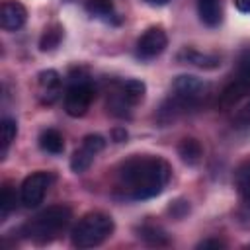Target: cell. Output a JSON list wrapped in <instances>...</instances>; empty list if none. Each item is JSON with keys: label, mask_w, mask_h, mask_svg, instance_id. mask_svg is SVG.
Here are the masks:
<instances>
[{"label": "cell", "mask_w": 250, "mask_h": 250, "mask_svg": "<svg viewBox=\"0 0 250 250\" xmlns=\"http://www.w3.org/2000/svg\"><path fill=\"white\" fill-rule=\"evenodd\" d=\"M145 92H146V86L141 80L131 78V80L119 82L117 88L107 98L109 113L115 115V117H129L131 115V107H135L137 104L143 102Z\"/></svg>", "instance_id": "obj_6"}, {"label": "cell", "mask_w": 250, "mask_h": 250, "mask_svg": "<svg viewBox=\"0 0 250 250\" xmlns=\"http://www.w3.org/2000/svg\"><path fill=\"white\" fill-rule=\"evenodd\" d=\"M248 94H250V82H246L238 76H232V80L221 90L217 104L221 109H230V107L238 105Z\"/></svg>", "instance_id": "obj_11"}, {"label": "cell", "mask_w": 250, "mask_h": 250, "mask_svg": "<svg viewBox=\"0 0 250 250\" xmlns=\"http://www.w3.org/2000/svg\"><path fill=\"white\" fill-rule=\"evenodd\" d=\"M168 45V37L162 27H148L137 41V57L143 61L156 59L158 55L164 53Z\"/></svg>", "instance_id": "obj_9"}, {"label": "cell", "mask_w": 250, "mask_h": 250, "mask_svg": "<svg viewBox=\"0 0 250 250\" xmlns=\"http://www.w3.org/2000/svg\"><path fill=\"white\" fill-rule=\"evenodd\" d=\"M111 139H113L115 143H123V141L127 139V131H125L123 127H115V129L111 131Z\"/></svg>", "instance_id": "obj_27"}, {"label": "cell", "mask_w": 250, "mask_h": 250, "mask_svg": "<svg viewBox=\"0 0 250 250\" xmlns=\"http://www.w3.org/2000/svg\"><path fill=\"white\" fill-rule=\"evenodd\" d=\"M180 62L184 64H191V66H197V68H205V70H211V68H217L221 64V59L217 55H211V53H201L197 49H191V47H184L178 57H176Z\"/></svg>", "instance_id": "obj_13"}, {"label": "cell", "mask_w": 250, "mask_h": 250, "mask_svg": "<svg viewBox=\"0 0 250 250\" xmlns=\"http://www.w3.org/2000/svg\"><path fill=\"white\" fill-rule=\"evenodd\" d=\"M168 211H170L176 219H182V217L189 211V205H188V201H182V199H180V201H174V203L170 205V209H168Z\"/></svg>", "instance_id": "obj_25"}, {"label": "cell", "mask_w": 250, "mask_h": 250, "mask_svg": "<svg viewBox=\"0 0 250 250\" xmlns=\"http://www.w3.org/2000/svg\"><path fill=\"white\" fill-rule=\"evenodd\" d=\"M18 135V123L12 119V117H4L0 121V141H2V148H0V158L6 156L12 141L16 139Z\"/></svg>", "instance_id": "obj_20"}, {"label": "cell", "mask_w": 250, "mask_h": 250, "mask_svg": "<svg viewBox=\"0 0 250 250\" xmlns=\"http://www.w3.org/2000/svg\"><path fill=\"white\" fill-rule=\"evenodd\" d=\"M197 248H203V250H205V248H225V242L219 240V238H207V240L199 242Z\"/></svg>", "instance_id": "obj_26"}, {"label": "cell", "mask_w": 250, "mask_h": 250, "mask_svg": "<svg viewBox=\"0 0 250 250\" xmlns=\"http://www.w3.org/2000/svg\"><path fill=\"white\" fill-rule=\"evenodd\" d=\"M27 20V10L23 8V4L16 2V0H6L0 6V25L6 31H16L20 29Z\"/></svg>", "instance_id": "obj_12"}, {"label": "cell", "mask_w": 250, "mask_h": 250, "mask_svg": "<svg viewBox=\"0 0 250 250\" xmlns=\"http://www.w3.org/2000/svg\"><path fill=\"white\" fill-rule=\"evenodd\" d=\"M94 100V84L90 76L82 70H74L68 76V84L64 90V111L70 117H82Z\"/></svg>", "instance_id": "obj_5"}, {"label": "cell", "mask_w": 250, "mask_h": 250, "mask_svg": "<svg viewBox=\"0 0 250 250\" xmlns=\"http://www.w3.org/2000/svg\"><path fill=\"white\" fill-rule=\"evenodd\" d=\"M39 146H41L45 152L61 154V152L64 150L62 135H61L57 129H45V131L39 135Z\"/></svg>", "instance_id": "obj_17"}, {"label": "cell", "mask_w": 250, "mask_h": 250, "mask_svg": "<svg viewBox=\"0 0 250 250\" xmlns=\"http://www.w3.org/2000/svg\"><path fill=\"white\" fill-rule=\"evenodd\" d=\"M86 10H88L94 18L104 20V21H107V23H119V21H121V18H119V14L115 12L111 0H88V2H86Z\"/></svg>", "instance_id": "obj_15"}, {"label": "cell", "mask_w": 250, "mask_h": 250, "mask_svg": "<svg viewBox=\"0 0 250 250\" xmlns=\"http://www.w3.org/2000/svg\"><path fill=\"white\" fill-rule=\"evenodd\" d=\"M232 125L234 127H250V98L236 109V113L232 115Z\"/></svg>", "instance_id": "obj_24"}, {"label": "cell", "mask_w": 250, "mask_h": 250, "mask_svg": "<svg viewBox=\"0 0 250 250\" xmlns=\"http://www.w3.org/2000/svg\"><path fill=\"white\" fill-rule=\"evenodd\" d=\"M139 238H143L146 244L150 246H166L170 244V238L168 234L160 229V227H154V225H145L139 229Z\"/></svg>", "instance_id": "obj_18"}, {"label": "cell", "mask_w": 250, "mask_h": 250, "mask_svg": "<svg viewBox=\"0 0 250 250\" xmlns=\"http://www.w3.org/2000/svg\"><path fill=\"white\" fill-rule=\"evenodd\" d=\"M104 146H105V139L102 135H86L82 139L80 148H76L72 152V156H70V168H72V172H76V174L86 172L90 168V164L94 162L96 154L104 150Z\"/></svg>", "instance_id": "obj_8"}, {"label": "cell", "mask_w": 250, "mask_h": 250, "mask_svg": "<svg viewBox=\"0 0 250 250\" xmlns=\"http://www.w3.org/2000/svg\"><path fill=\"white\" fill-rule=\"evenodd\" d=\"M62 94V78L57 70L47 68L37 74V96L45 105H53Z\"/></svg>", "instance_id": "obj_10"}, {"label": "cell", "mask_w": 250, "mask_h": 250, "mask_svg": "<svg viewBox=\"0 0 250 250\" xmlns=\"http://www.w3.org/2000/svg\"><path fill=\"white\" fill-rule=\"evenodd\" d=\"M197 14L207 27H217L223 21L221 0H197Z\"/></svg>", "instance_id": "obj_14"}, {"label": "cell", "mask_w": 250, "mask_h": 250, "mask_svg": "<svg viewBox=\"0 0 250 250\" xmlns=\"http://www.w3.org/2000/svg\"><path fill=\"white\" fill-rule=\"evenodd\" d=\"M14 209H16V191L10 186H4L0 193V221H6V217Z\"/></svg>", "instance_id": "obj_22"}, {"label": "cell", "mask_w": 250, "mask_h": 250, "mask_svg": "<svg viewBox=\"0 0 250 250\" xmlns=\"http://www.w3.org/2000/svg\"><path fill=\"white\" fill-rule=\"evenodd\" d=\"M209 90L211 86L197 76L191 74L178 76L172 84V94L164 100V104L158 109V121L170 123L176 117L199 107L209 96Z\"/></svg>", "instance_id": "obj_2"}, {"label": "cell", "mask_w": 250, "mask_h": 250, "mask_svg": "<svg viewBox=\"0 0 250 250\" xmlns=\"http://www.w3.org/2000/svg\"><path fill=\"white\" fill-rule=\"evenodd\" d=\"M170 164L158 156H133L119 168L115 186L123 197L143 201L162 193L170 180Z\"/></svg>", "instance_id": "obj_1"}, {"label": "cell", "mask_w": 250, "mask_h": 250, "mask_svg": "<svg viewBox=\"0 0 250 250\" xmlns=\"http://www.w3.org/2000/svg\"><path fill=\"white\" fill-rule=\"evenodd\" d=\"M234 76L250 82V47L244 49L240 55H238V62H236V72Z\"/></svg>", "instance_id": "obj_23"}, {"label": "cell", "mask_w": 250, "mask_h": 250, "mask_svg": "<svg viewBox=\"0 0 250 250\" xmlns=\"http://www.w3.org/2000/svg\"><path fill=\"white\" fill-rule=\"evenodd\" d=\"M51 184H53V174H49V172H33V174H29L23 180L21 188H20L21 205L29 207V209L37 207L43 201V197H45V193H47Z\"/></svg>", "instance_id": "obj_7"}, {"label": "cell", "mask_w": 250, "mask_h": 250, "mask_svg": "<svg viewBox=\"0 0 250 250\" xmlns=\"http://www.w3.org/2000/svg\"><path fill=\"white\" fill-rule=\"evenodd\" d=\"M234 186L244 201L250 203V162L242 164L234 174Z\"/></svg>", "instance_id": "obj_21"}, {"label": "cell", "mask_w": 250, "mask_h": 250, "mask_svg": "<svg viewBox=\"0 0 250 250\" xmlns=\"http://www.w3.org/2000/svg\"><path fill=\"white\" fill-rule=\"evenodd\" d=\"M70 209L66 205H53L47 207L45 211H41L39 215H35L25 227H23V234L27 238H31L37 244H45L49 240H53L68 223H70Z\"/></svg>", "instance_id": "obj_3"}, {"label": "cell", "mask_w": 250, "mask_h": 250, "mask_svg": "<svg viewBox=\"0 0 250 250\" xmlns=\"http://www.w3.org/2000/svg\"><path fill=\"white\" fill-rule=\"evenodd\" d=\"M146 4H150V6H164V4H168L170 0H145Z\"/></svg>", "instance_id": "obj_28"}, {"label": "cell", "mask_w": 250, "mask_h": 250, "mask_svg": "<svg viewBox=\"0 0 250 250\" xmlns=\"http://www.w3.org/2000/svg\"><path fill=\"white\" fill-rule=\"evenodd\" d=\"M113 229H115V225H113V219L109 215H105V213H88L72 229L70 240L80 250L94 248V246H100L104 240H107L111 236Z\"/></svg>", "instance_id": "obj_4"}, {"label": "cell", "mask_w": 250, "mask_h": 250, "mask_svg": "<svg viewBox=\"0 0 250 250\" xmlns=\"http://www.w3.org/2000/svg\"><path fill=\"white\" fill-rule=\"evenodd\" d=\"M178 154H180V158H182L186 164L193 166V164H197V162L201 160L203 148H201V145H199L197 139L186 137V139H182L180 145H178Z\"/></svg>", "instance_id": "obj_16"}, {"label": "cell", "mask_w": 250, "mask_h": 250, "mask_svg": "<svg viewBox=\"0 0 250 250\" xmlns=\"http://www.w3.org/2000/svg\"><path fill=\"white\" fill-rule=\"evenodd\" d=\"M61 41H62V27L59 23H51L45 27V31L39 39V49L41 51H53L59 47Z\"/></svg>", "instance_id": "obj_19"}]
</instances>
